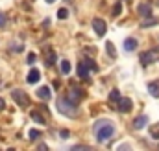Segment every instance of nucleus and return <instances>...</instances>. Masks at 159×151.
<instances>
[{
	"label": "nucleus",
	"mask_w": 159,
	"mask_h": 151,
	"mask_svg": "<svg viewBox=\"0 0 159 151\" xmlns=\"http://www.w3.org/2000/svg\"><path fill=\"white\" fill-rule=\"evenodd\" d=\"M94 135H96V142L104 144V142H107L115 135V127L107 120H98L94 123Z\"/></svg>",
	"instance_id": "obj_1"
},
{
	"label": "nucleus",
	"mask_w": 159,
	"mask_h": 151,
	"mask_svg": "<svg viewBox=\"0 0 159 151\" xmlns=\"http://www.w3.org/2000/svg\"><path fill=\"white\" fill-rule=\"evenodd\" d=\"M137 13L141 15V17H152V6L150 4H139V7H137Z\"/></svg>",
	"instance_id": "obj_8"
},
{
	"label": "nucleus",
	"mask_w": 159,
	"mask_h": 151,
	"mask_svg": "<svg viewBox=\"0 0 159 151\" xmlns=\"http://www.w3.org/2000/svg\"><path fill=\"white\" fill-rule=\"evenodd\" d=\"M109 101H117V103L120 101V92L117 88H113V90L109 92Z\"/></svg>",
	"instance_id": "obj_17"
},
{
	"label": "nucleus",
	"mask_w": 159,
	"mask_h": 151,
	"mask_svg": "<svg viewBox=\"0 0 159 151\" xmlns=\"http://www.w3.org/2000/svg\"><path fill=\"white\" fill-rule=\"evenodd\" d=\"M46 2H48V4H54V2H56V0H46Z\"/></svg>",
	"instance_id": "obj_30"
},
{
	"label": "nucleus",
	"mask_w": 159,
	"mask_h": 151,
	"mask_svg": "<svg viewBox=\"0 0 159 151\" xmlns=\"http://www.w3.org/2000/svg\"><path fill=\"white\" fill-rule=\"evenodd\" d=\"M39 79H41V72L37 70V68H32L30 74H28V77H26V81H28L30 85H34V83H37Z\"/></svg>",
	"instance_id": "obj_11"
},
{
	"label": "nucleus",
	"mask_w": 159,
	"mask_h": 151,
	"mask_svg": "<svg viewBox=\"0 0 159 151\" xmlns=\"http://www.w3.org/2000/svg\"><path fill=\"white\" fill-rule=\"evenodd\" d=\"M4 24H6V17H4V15H2V13H0V28H2V26H4Z\"/></svg>",
	"instance_id": "obj_28"
},
{
	"label": "nucleus",
	"mask_w": 159,
	"mask_h": 151,
	"mask_svg": "<svg viewBox=\"0 0 159 151\" xmlns=\"http://www.w3.org/2000/svg\"><path fill=\"white\" fill-rule=\"evenodd\" d=\"M4 109H6V101L0 98V111H4Z\"/></svg>",
	"instance_id": "obj_29"
},
{
	"label": "nucleus",
	"mask_w": 159,
	"mask_h": 151,
	"mask_svg": "<svg viewBox=\"0 0 159 151\" xmlns=\"http://www.w3.org/2000/svg\"><path fill=\"white\" fill-rule=\"evenodd\" d=\"M30 116H32V120H35L37 123H41V125H44V123H46V118H44L39 111H32V114H30Z\"/></svg>",
	"instance_id": "obj_16"
},
{
	"label": "nucleus",
	"mask_w": 159,
	"mask_h": 151,
	"mask_svg": "<svg viewBox=\"0 0 159 151\" xmlns=\"http://www.w3.org/2000/svg\"><path fill=\"white\" fill-rule=\"evenodd\" d=\"M11 98H13V100H15V103H17V105H20V107H28V105H30V98L26 96V92H24V90L15 88V90L11 92Z\"/></svg>",
	"instance_id": "obj_3"
},
{
	"label": "nucleus",
	"mask_w": 159,
	"mask_h": 151,
	"mask_svg": "<svg viewBox=\"0 0 159 151\" xmlns=\"http://www.w3.org/2000/svg\"><path fill=\"white\" fill-rule=\"evenodd\" d=\"M37 96H39L41 100H50V96H52L50 87H41L39 90H37Z\"/></svg>",
	"instance_id": "obj_14"
},
{
	"label": "nucleus",
	"mask_w": 159,
	"mask_h": 151,
	"mask_svg": "<svg viewBox=\"0 0 159 151\" xmlns=\"http://www.w3.org/2000/svg\"><path fill=\"white\" fill-rule=\"evenodd\" d=\"M43 54H44V61H46V65H48V67L56 65V52H54L52 48H44V50H43Z\"/></svg>",
	"instance_id": "obj_7"
},
{
	"label": "nucleus",
	"mask_w": 159,
	"mask_h": 151,
	"mask_svg": "<svg viewBox=\"0 0 159 151\" xmlns=\"http://www.w3.org/2000/svg\"><path fill=\"white\" fill-rule=\"evenodd\" d=\"M139 59H141L143 67H148L150 63H154V61L157 59V55H156V52H154V50H150V52H143V54L139 55Z\"/></svg>",
	"instance_id": "obj_5"
},
{
	"label": "nucleus",
	"mask_w": 159,
	"mask_h": 151,
	"mask_svg": "<svg viewBox=\"0 0 159 151\" xmlns=\"http://www.w3.org/2000/svg\"><path fill=\"white\" fill-rule=\"evenodd\" d=\"M69 135H70V131H69V129H63V131H59V136H61V138H69Z\"/></svg>",
	"instance_id": "obj_26"
},
{
	"label": "nucleus",
	"mask_w": 159,
	"mask_h": 151,
	"mask_svg": "<svg viewBox=\"0 0 159 151\" xmlns=\"http://www.w3.org/2000/svg\"><path fill=\"white\" fill-rule=\"evenodd\" d=\"M106 50H107V54L115 59L117 57V52H115V46H113V42H106Z\"/></svg>",
	"instance_id": "obj_18"
},
{
	"label": "nucleus",
	"mask_w": 159,
	"mask_h": 151,
	"mask_svg": "<svg viewBox=\"0 0 159 151\" xmlns=\"http://www.w3.org/2000/svg\"><path fill=\"white\" fill-rule=\"evenodd\" d=\"M83 63H85V65H87V68H89V70H94V72H96V70H98V67H96V65H94V61H93V59H85V61H83Z\"/></svg>",
	"instance_id": "obj_22"
},
{
	"label": "nucleus",
	"mask_w": 159,
	"mask_h": 151,
	"mask_svg": "<svg viewBox=\"0 0 159 151\" xmlns=\"http://www.w3.org/2000/svg\"><path fill=\"white\" fill-rule=\"evenodd\" d=\"M148 92H150L154 98H159V81H152V83H148Z\"/></svg>",
	"instance_id": "obj_15"
},
{
	"label": "nucleus",
	"mask_w": 159,
	"mask_h": 151,
	"mask_svg": "<svg viewBox=\"0 0 159 151\" xmlns=\"http://www.w3.org/2000/svg\"><path fill=\"white\" fill-rule=\"evenodd\" d=\"M35 61V54H28V65H34Z\"/></svg>",
	"instance_id": "obj_27"
},
{
	"label": "nucleus",
	"mask_w": 159,
	"mask_h": 151,
	"mask_svg": "<svg viewBox=\"0 0 159 151\" xmlns=\"http://www.w3.org/2000/svg\"><path fill=\"white\" fill-rule=\"evenodd\" d=\"M119 109L120 113H124V114H128V113H131V109H133V103H131V100L129 98H120V101H119Z\"/></svg>",
	"instance_id": "obj_6"
},
{
	"label": "nucleus",
	"mask_w": 159,
	"mask_h": 151,
	"mask_svg": "<svg viewBox=\"0 0 159 151\" xmlns=\"http://www.w3.org/2000/svg\"><path fill=\"white\" fill-rule=\"evenodd\" d=\"M135 48H137V39H133V37L124 39V50L126 52H133Z\"/></svg>",
	"instance_id": "obj_12"
},
{
	"label": "nucleus",
	"mask_w": 159,
	"mask_h": 151,
	"mask_svg": "<svg viewBox=\"0 0 159 151\" xmlns=\"http://www.w3.org/2000/svg\"><path fill=\"white\" fill-rule=\"evenodd\" d=\"M83 96H85V94H83V90H78V88H72L70 92H67V98H69V100H72L74 103H78Z\"/></svg>",
	"instance_id": "obj_9"
},
{
	"label": "nucleus",
	"mask_w": 159,
	"mask_h": 151,
	"mask_svg": "<svg viewBox=\"0 0 159 151\" xmlns=\"http://www.w3.org/2000/svg\"><path fill=\"white\" fill-rule=\"evenodd\" d=\"M41 136H43V133H41L39 129H32V131H30V140H37Z\"/></svg>",
	"instance_id": "obj_21"
},
{
	"label": "nucleus",
	"mask_w": 159,
	"mask_h": 151,
	"mask_svg": "<svg viewBox=\"0 0 159 151\" xmlns=\"http://www.w3.org/2000/svg\"><path fill=\"white\" fill-rule=\"evenodd\" d=\"M78 77L85 79V81H89V68H87V65H85L83 61L78 63Z\"/></svg>",
	"instance_id": "obj_10"
},
{
	"label": "nucleus",
	"mask_w": 159,
	"mask_h": 151,
	"mask_svg": "<svg viewBox=\"0 0 159 151\" xmlns=\"http://www.w3.org/2000/svg\"><path fill=\"white\" fill-rule=\"evenodd\" d=\"M152 136H154L156 140L159 138V123H156V125L152 127Z\"/></svg>",
	"instance_id": "obj_25"
},
{
	"label": "nucleus",
	"mask_w": 159,
	"mask_h": 151,
	"mask_svg": "<svg viewBox=\"0 0 159 151\" xmlns=\"http://www.w3.org/2000/svg\"><path fill=\"white\" fill-rule=\"evenodd\" d=\"M93 28H94V33H96L98 37H104V35H106L107 26H106V20H104V19H93Z\"/></svg>",
	"instance_id": "obj_4"
},
{
	"label": "nucleus",
	"mask_w": 159,
	"mask_h": 151,
	"mask_svg": "<svg viewBox=\"0 0 159 151\" xmlns=\"http://www.w3.org/2000/svg\"><path fill=\"white\" fill-rule=\"evenodd\" d=\"M156 24H159L157 19H152V17H148V20H144L141 26H143V28H148V26H156Z\"/></svg>",
	"instance_id": "obj_20"
},
{
	"label": "nucleus",
	"mask_w": 159,
	"mask_h": 151,
	"mask_svg": "<svg viewBox=\"0 0 159 151\" xmlns=\"http://www.w3.org/2000/svg\"><path fill=\"white\" fill-rule=\"evenodd\" d=\"M57 109H59V113H63L65 116H70V118H76L78 116V103H74L67 96L57 98Z\"/></svg>",
	"instance_id": "obj_2"
},
{
	"label": "nucleus",
	"mask_w": 159,
	"mask_h": 151,
	"mask_svg": "<svg viewBox=\"0 0 159 151\" xmlns=\"http://www.w3.org/2000/svg\"><path fill=\"white\" fill-rule=\"evenodd\" d=\"M59 67H61V72H63L65 76L70 72V63H69L67 59H65V61H61V65H59Z\"/></svg>",
	"instance_id": "obj_19"
},
{
	"label": "nucleus",
	"mask_w": 159,
	"mask_h": 151,
	"mask_svg": "<svg viewBox=\"0 0 159 151\" xmlns=\"http://www.w3.org/2000/svg\"><path fill=\"white\" fill-rule=\"evenodd\" d=\"M146 123H148V118H146V116H137V118L133 120V127H135V129H144Z\"/></svg>",
	"instance_id": "obj_13"
},
{
	"label": "nucleus",
	"mask_w": 159,
	"mask_h": 151,
	"mask_svg": "<svg viewBox=\"0 0 159 151\" xmlns=\"http://www.w3.org/2000/svg\"><path fill=\"white\" fill-rule=\"evenodd\" d=\"M120 13H122V4H115V7H113V17H119Z\"/></svg>",
	"instance_id": "obj_24"
},
{
	"label": "nucleus",
	"mask_w": 159,
	"mask_h": 151,
	"mask_svg": "<svg viewBox=\"0 0 159 151\" xmlns=\"http://www.w3.org/2000/svg\"><path fill=\"white\" fill-rule=\"evenodd\" d=\"M67 17H69V11H67L65 7H61V9L57 11V19H61V20H65Z\"/></svg>",
	"instance_id": "obj_23"
}]
</instances>
